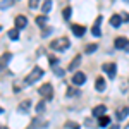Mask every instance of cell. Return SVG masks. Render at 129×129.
<instances>
[{"mask_svg": "<svg viewBox=\"0 0 129 129\" xmlns=\"http://www.w3.org/2000/svg\"><path fill=\"white\" fill-rule=\"evenodd\" d=\"M69 47H71V41H69V38H66V36L57 38V40H53L50 43V48L55 50V52H64V50L69 48Z\"/></svg>", "mask_w": 129, "mask_h": 129, "instance_id": "cell-1", "label": "cell"}, {"mask_svg": "<svg viewBox=\"0 0 129 129\" xmlns=\"http://www.w3.org/2000/svg\"><path fill=\"white\" fill-rule=\"evenodd\" d=\"M41 76H43V69H40V67H35V69H33L29 74L24 78V86H29V84H33V83H36V81L40 79Z\"/></svg>", "mask_w": 129, "mask_h": 129, "instance_id": "cell-2", "label": "cell"}, {"mask_svg": "<svg viewBox=\"0 0 129 129\" xmlns=\"http://www.w3.org/2000/svg\"><path fill=\"white\" fill-rule=\"evenodd\" d=\"M38 93H40V96L43 100H52V96H53V88H52L50 83H45V84H41L40 88H38Z\"/></svg>", "mask_w": 129, "mask_h": 129, "instance_id": "cell-3", "label": "cell"}, {"mask_svg": "<svg viewBox=\"0 0 129 129\" xmlns=\"http://www.w3.org/2000/svg\"><path fill=\"white\" fill-rule=\"evenodd\" d=\"M102 69H103V72L109 76L110 79H112V78H115V72H117V66H115V64H112V62H110V64H103V67H102Z\"/></svg>", "mask_w": 129, "mask_h": 129, "instance_id": "cell-4", "label": "cell"}, {"mask_svg": "<svg viewBox=\"0 0 129 129\" xmlns=\"http://www.w3.org/2000/svg\"><path fill=\"white\" fill-rule=\"evenodd\" d=\"M47 126H48V122H47V120L38 119V117H36V119L31 120V124H29V127H28V129H38V127H47Z\"/></svg>", "mask_w": 129, "mask_h": 129, "instance_id": "cell-5", "label": "cell"}, {"mask_svg": "<svg viewBox=\"0 0 129 129\" xmlns=\"http://www.w3.org/2000/svg\"><path fill=\"white\" fill-rule=\"evenodd\" d=\"M10 57H12V55H10V52H5V53H2V55H0V71H4L5 67H7Z\"/></svg>", "mask_w": 129, "mask_h": 129, "instance_id": "cell-6", "label": "cell"}, {"mask_svg": "<svg viewBox=\"0 0 129 129\" xmlns=\"http://www.w3.org/2000/svg\"><path fill=\"white\" fill-rule=\"evenodd\" d=\"M86 81V76H84V72H76L74 76H72V84H76V86H79Z\"/></svg>", "mask_w": 129, "mask_h": 129, "instance_id": "cell-7", "label": "cell"}, {"mask_svg": "<svg viewBox=\"0 0 129 129\" xmlns=\"http://www.w3.org/2000/svg\"><path fill=\"white\" fill-rule=\"evenodd\" d=\"M14 22H16V28H17V29H22V28H26V24H28V17H26V16H17Z\"/></svg>", "mask_w": 129, "mask_h": 129, "instance_id": "cell-8", "label": "cell"}, {"mask_svg": "<svg viewBox=\"0 0 129 129\" xmlns=\"http://www.w3.org/2000/svg\"><path fill=\"white\" fill-rule=\"evenodd\" d=\"M114 45H115V48H127V38L119 36V38H115Z\"/></svg>", "mask_w": 129, "mask_h": 129, "instance_id": "cell-9", "label": "cell"}, {"mask_svg": "<svg viewBox=\"0 0 129 129\" xmlns=\"http://www.w3.org/2000/svg\"><path fill=\"white\" fill-rule=\"evenodd\" d=\"M79 64H81V55H76L74 59L71 60V64L67 66V69H69V71H76V69H78V66H79Z\"/></svg>", "mask_w": 129, "mask_h": 129, "instance_id": "cell-10", "label": "cell"}, {"mask_svg": "<svg viewBox=\"0 0 129 129\" xmlns=\"http://www.w3.org/2000/svg\"><path fill=\"white\" fill-rule=\"evenodd\" d=\"M110 24H112L114 28H119L120 24H122V16H119V14H114V16L110 17Z\"/></svg>", "mask_w": 129, "mask_h": 129, "instance_id": "cell-11", "label": "cell"}, {"mask_svg": "<svg viewBox=\"0 0 129 129\" xmlns=\"http://www.w3.org/2000/svg\"><path fill=\"white\" fill-rule=\"evenodd\" d=\"M105 112H107V107L105 105H98V107L93 109V115L95 117H102V115H105Z\"/></svg>", "mask_w": 129, "mask_h": 129, "instance_id": "cell-12", "label": "cell"}, {"mask_svg": "<svg viewBox=\"0 0 129 129\" xmlns=\"http://www.w3.org/2000/svg\"><path fill=\"white\" fill-rule=\"evenodd\" d=\"M127 114H129V107H122V109L117 110L115 115H117V119H119V120H124L126 117H127Z\"/></svg>", "mask_w": 129, "mask_h": 129, "instance_id": "cell-13", "label": "cell"}, {"mask_svg": "<svg viewBox=\"0 0 129 129\" xmlns=\"http://www.w3.org/2000/svg\"><path fill=\"white\" fill-rule=\"evenodd\" d=\"M84 26H81V24H72V33L76 35V36H83L84 35Z\"/></svg>", "mask_w": 129, "mask_h": 129, "instance_id": "cell-14", "label": "cell"}, {"mask_svg": "<svg viewBox=\"0 0 129 129\" xmlns=\"http://www.w3.org/2000/svg\"><path fill=\"white\" fill-rule=\"evenodd\" d=\"M100 22H102V16H98V17H96L95 24H93V29H91L95 36H100V35H102V33H100Z\"/></svg>", "mask_w": 129, "mask_h": 129, "instance_id": "cell-15", "label": "cell"}, {"mask_svg": "<svg viewBox=\"0 0 129 129\" xmlns=\"http://www.w3.org/2000/svg\"><path fill=\"white\" fill-rule=\"evenodd\" d=\"M95 88L98 89V91H103V89H105V79H103V78H96Z\"/></svg>", "mask_w": 129, "mask_h": 129, "instance_id": "cell-16", "label": "cell"}, {"mask_svg": "<svg viewBox=\"0 0 129 129\" xmlns=\"http://www.w3.org/2000/svg\"><path fill=\"white\" fill-rule=\"evenodd\" d=\"M98 126L100 127H105V126H110V119H109V115H102L98 120Z\"/></svg>", "mask_w": 129, "mask_h": 129, "instance_id": "cell-17", "label": "cell"}, {"mask_svg": "<svg viewBox=\"0 0 129 129\" xmlns=\"http://www.w3.org/2000/svg\"><path fill=\"white\" fill-rule=\"evenodd\" d=\"M7 36H9L10 40H17V38H19V29H17V28H14V29H9Z\"/></svg>", "mask_w": 129, "mask_h": 129, "instance_id": "cell-18", "label": "cell"}, {"mask_svg": "<svg viewBox=\"0 0 129 129\" xmlns=\"http://www.w3.org/2000/svg\"><path fill=\"white\" fill-rule=\"evenodd\" d=\"M29 100H24V102H21L19 103V110L21 112H28V109H29Z\"/></svg>", "mask_w": 129, "mask_h": 129, "instance_id": "cell-19", "label": "cell"}, {"mask_svg": "<svg viewBox=\"0 0 129 129\" xmlns=\"http://www.w3.org/2000/svg\"><path fill=\"white\" fill-rule=\"evenodd\" d=\"M50 9H52V0H45V4H43V7H41V10H43V14H48Z\"/></svg>", "mask_w": 129, "mask_h": 129, "instance_id": "cell-20", "label": "cell"}, {"mask_svg": "<svg viewBox=\"0 0 129 129\" xmlns=\"http://www.w3.org/2000/svg\"><path fill=\"white\" fill-rule=\"evenodd\" d=\"M79 95V89L74 88V86H69L67 88V96H78Z\"/></svg>", "mask_w": 129, "mask_h": 129, "instance_id": "cell-21", "label": "cell"}, {"mask_svg": "<svg viewBox=\"0 0 129 129\" xmlns=\"http://www.w3.org/2000/svg\"><path fill=\"white\" fill-rule=\"evenodd\" d=\"M36 24H38V26H41V28H43V26H45V24H47V16H36Z\"/></svg>", "mask_w": 129, "mask_h": 129, "instance_id": "cell-22", "label": "cell"}, {"mask_svg": "<svg viewBox=\"0 0 129 129\" xmlns=\"http://www.w3.org/2000/svg\"><path fill=\"white\" fill-rule=\"evenodd\" d=\"M96 48H98V45H96V43H89V45H86L84 52H86V53H93Z\"/></svg>", "mask_w": 129, "mask_h": 129, "instance_id": "cell-23", "label": "cell"}, {"mask_svg": "<svg viewBox=\"0 0 129 129\" xmlns=\"http://www.w3.org/2000/svg\"><path fill=\"white\" fill-rule=\"evenodd\" d=\"M35 110H36V114H41V112L45 110V102H40V103H36Z\"/></svg>", "mask_w": 129, "mask_h": 129, "instance_id": "cell-24", "label": "cell"}, {"mask_svg": "<svg viewBox=\"0 0 129 129\" xmlns=\"http://www.w3.org/2000/svg\"><path fill=\"white\" fill-rule=\"evenodd\" d=\"M62 17H64V19H69L71 17V7H64V10H62Z\"/></svg>", "mask_w": 129, "mask_h": 129, "instance_id": "cell-25", "label": "cell"}, {"mask_svg": "<svg viewBox=\"0 0 129 129\" xmlns=\"http://www.w3.org/2000/svg\"><path fill=\"white\" fill-rule=\"evenodd\" d=\"M53 72H55L57 76H62V74H64V71L60 69V67H57V66H53Z\"/></svg>", "mask_w": 129, "mask_h": 129, "instance_id": "cell-26", "label": "cell"}, {"mask_svg": "<svg viewBox=\"0 0 129 129\" xmlns=\"http://www.w3.org/2000/svg\"><path fill=\"white\" fill-rule=\"evenodd\" d=\"M38 2H40V0H29V7L31 9H36V7H38Z\"/></svg>", "mask_w": 129, "mask_h": 129, "instance_id": "cell-27", "label": "cell"}, {"mask_svg": "<svg viewBox=\"0 0 129 129\" xmlns=\"http://www.w3.org/2000/svg\"><path fill=\"white\" fill-rule=\"evenodd\" d=\"M66 127H71V129H79V126H78V124H74V122H67V124H66Z\"/></svg>", "mask_w": 129, "mask_h": 129, "instance_id": "cell-28", "label": "cell"}, {"mask_svg": "<svg viewBox=\"0 0 129 129\" xmlns=\"http://www.w3.org/2000/svg\"><path fill=\"white\" fill-rule=\"evenodd\" d=\"M48 60H50V64H57V59H55V57H52V55L48 57Z\"/></svg>", "mask_w": 129, "mask_h": 129, "instance_id": "cell-29", "label": "cell"}, {"mask_svg": "<svg viewBox=\"0 0 129 129\" xmlns=\"http://www.w3.org/2000/svg\"><path fill=\"white\" fill-rule=\"evenodd\" d=\"M122 21H129V14H122Z\"/></svg>", "mask_w": 129, "mask_h": 129, "instance_id": "cell-30", "label": "cell"}, {"mask_svg": "<svg viewBox=\"0 0 129 129\" xmlns=\"http://www.w3.org/2000/svg\"><path fill=\"white\" fill-rule=\"evenodd\" d=\"M110 129H120L119 126H110Z\"/></svg>", "mask_w": 129, "mask_h": 129, "instance_id": "cell-31", "label": "cell"}, {"mask_svg": "<svg viewBox=\"0 0 129 129\" xmlns=\"http://www.w3.org/2000/svg\"><path fill=\"white\" fill-rule=\"evenodd\" d=\"M0 129H7V127H5V126H2V124H0Z\"/></svg>", "mask_w": 129, "mask_h": 129, "instance_id": "cell-32", "label": "cell"}, {"mask_svg": "<svg viewBox=\"0 0 129 129\" xmlns=\"http://www.w3.org/2000/svg\"><path fill=\"white\" fill-rule=\"evenodd\" d=\"M0 114H2V109H0Z\"/></svg>", "mask_w": 129, "mask_h": 129, "instance_id": "cell-33", "label": "cell"}, {"mask_svg": "<svg viewBox=\"0 0 129 129\" xmlns=\"http://www.w3.org/2000/svg\"><path fill=\"white\" fill-rule=\"evenodd\" d=\"M126 2H129V0H126Z\"/></svg>", "mask_w": 129, "mask_h": 129, "instance_id": "cell-34", "label": "cell"}, {"mask_svg": "<svg viewBox=\"0 0 129 129\" xmlns=\"http://www.w3.org/2000/svg\"><path fill=\"white\" fill-rule=\"evenodd\" d=\"M0 29H2V28H0Z\"/></svg>", "mask_w": 129, "mask_h": 129, "instance_id": "cell-35", "label": "cell"}]
</instances>
